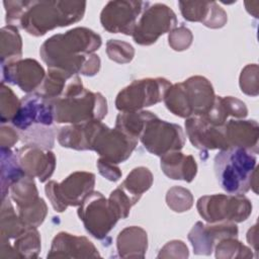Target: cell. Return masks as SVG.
Masks as SVG:
<instances>
[{
    "label": "cell",
    "mask_w": 259,
    "mask_h": 259,
    "mask_svg": "<svg viewBox=\"0 0 259 259\" xmlns=\"http://www.w3.org/2000/svg\"><path fill=\"white\" fill-rule=\"evenodd\" d=\"M101 46V37L86 27H76L63 34H55L41 46L39 54L49 68H55L71 76L81 73L95 75L100 59L91 55Z\"/></svg>",
    "instance_id": "obj_1"
},
{
    "label": "cell",
    "mask_w": 259,
    "mask_h": 259,
    "mask_svg": "<svg viewBox=\"0 0 259 259\" xmlns=\"http://www.w3.org/2000/svg\"><path fill=\"white\" fill-rule=\"evenodd\" d=\"M55 120L59 123L79 124L101 120L107 112L105 98L85 89L78 76L67 84L63 94L53 100Z\"/></svg>",
    "instance_id": "obj_2"
},
{
    "label": "cell",
    "mask_w": 259,
    "mask_h": 259,
    "mask_svg": "<svg viewBox=\"0 0 259 259\" xmlns=\"http://www.w3.org/2000/svg\"><path fill=\"white\" fill-rule=\"evenodd\" d=\"M85 8L84 1H29L19 26L29 34L40 36L56 27L79 21Z\"/></svg>",
    "instance_id": "obj_3"
},
{
    "label": "cell",
    "mask_w": 259,
    "mask_h": 259,
    "mask_svg": "<svg viewBox=\"0 0 259 259\" xmlns=\"http://www.w3.org/2000/svg\"><path fill=\"white\" fill-rule=\"evenodd\" d=\"M256 172V157L247 149L231 147L214 157V173L221 187L232 194L246 193Z\"/></svg>",
    "instance_id": "obj_4"
},
{
    "label": "cell",
    "mask_w": 259,
    "mask_h": 259,
    "mask_svg": "<svg viewBox=\"0 0 259 259\" xmlns=\"http://www.w3.org/2000/svg\"><path fill=\"white\" fill-rule=\"evenodd\" d=\"M214 99L211 84L201 76L190 77L182 83L171 85L164 97L166 107L180 117L205 115Z\"/></svg>",
    "instance_id": "obj_5"
},
{
    "label": "cell",
    "mask_w": 259,
    "mask_h": 259,
    "mask_svg": "<svg viewBox=\"0 0 259 259\" xmlns=\"http://www.w3.org/2000/svg\"><path fill=\"white\" fill-rule=\"evenodd\" d=\"M199 214L208 223H240L250 215L252 204L242 194H214L202 196L197 201Z\"/></svg>",
    "instance_id": "obj_6"
},
{
    "label": "cell",
    "mask_w": 259,
    "mask_h": 259,
    "mask_svg": "<svg viewBox=\"0 0 259 259\" xmlns=\"http://www.w3.org/2000/svg\"><path fill=\"white\" fill-rule=\"evenodd\" d=\"M95 176L88 172H74L61 183L50 181L46 185V194L54 209L62 212L68 206L80 205L84 198L93 191Z\"/></svg>",
    "instance_id": "obj_7"
},
{
    "label": "cell",
    "mask_w": 259,
    "mask_h": 259,
    "mask_svg": "<svg viewBox=\"0 0 259 259\" xmlns=\"http://www.w3.org/2000/svg\"><path fill=\"white\" fill-rule=\"evenodd\" d=\"M78 215L87 232L96 239H103L120 219L109 199L97 191H92L84 198L79 205Z\"/></svg>",
    "instance_id": "obj_8"
},
{
    "label": "cell",
    "mask_w": 259,
    "mask_h": 259,
    "mask_svg": "<svg viewBox=\"0 0 259 259\" xmlns=\"http://www.w3.org/2000/svg\"><path fill=\"white\" fill-rule=\"evenodd\" d=\"M171 83L164 78L135 80L123 88L115 100L116 108L122 112L137 111L164 99Z\"/></svg>",
    "instance_id": "obj_9"
},
{
    "label": "cell",
    "mask_w": 259,
    "mask_h": 259,
    "mask_svg": "<svg viewBox=\"0 0 259 259\" xmlns=\"http://www.w3.org/2000/svg\"><path fill=\"white\" fill-rule=\"evenodd\" d=\"M140 139L150 153L160 157L173 151H180L185 142L180 125L161 120L154 113L147 119Z\"/></svg>",
    "instance_id": "obj_10"
},
{
    "label": "cell",
    "mask_w": 259,
    "mask_h": 259,
    "mask_svg": "<svg viewBox=\"0 0 259 259\" xmlns=\"http://www.w3.org/2000/svg\"><path fill=\"white\" fill-rule=\"evenodd\" d=\"M176 24V15L170 7L161 3L150 4L140 16L132 35L137 44L150 46Z\"/></svg>",
    "instance_id": "obj_11"
},
{
    "label": "cell",
    "mask_w": 259,
    "mask_h": 259,
    "mask_svg": "<svg viewBox=\"0 0 259 259\" xmlns=\"http://www.w3.org/2000/svg\"><path fill=\"white\" fill-rule=\"evenodd\" d=\"M149 5L150 2L145 1H109L101 11V24L111 33L132 35L140 16Z\"/></svg>",
    "instance_id": "obj_12"
},
{
    "label": "cell",
    "mask_w": 259,
    "mask_h": 259,
    "mask_svg": "<svg viewBox=\"0 0 259 259\" xmlns=\"http://www.w3.org/2000/svg\"><path fill=\"white\" fill-rule=\"evenodd\" d=\"M137 143L138 139L124 134L116 127L111 130L100 122L92 143V150L97 152L102 159L118 164L131 156Z\"/></svg>",
    "instance_id": "obj_13"
},
{
    "label": "cell",
    "mask_w": 259,
    "mask_h": 259,
    "mask_svg": "<svg viewBox=\"0 0 259 259\" xmlns=\"http://www.w3.org/2000/svg\"><path fill=\"white\" fill-rule=\"evenodd\" d=\"M54 119L53 101L35 92L20 100L17 113L11 122L20 131H28L31 126H51Z\"/></svg>",
    "instance_id": "obj_14"
},
{
    "label": "cell",
    "mask_w": 259,
    "mask_h": 259,
    "mask_svg": "<svg viewBox=\"0 0 259 259\" xmlns=\"http://www.w3.org/2000/svg\"><path fill=\"white\" fill-rule=\"evenodd\" d=\"M2 83L17 85L24 92L37 90L46 75L42 67L35 60H15L1 63Z\"/></svg>",
    "instance_id": "obj_15"
},
{
    "label": "cell",
    "mask_w": 259,
    "mask_h": 259,
    "mask_svg": "<svg viewBox=\"0 0 259 259\" xmlns=\"http://www.w3.org/2000/svg\"><path fill=\"white\" fill-rule=\"evenodd\" d=\"M186 133L191 144L200 150L227 149L224 125H217L205 116H190L185 121Z\"/></svg>",
    "instance_id": "obj_16"
},
{
    "label": "cell",
    "mask_w": 259,
    "mask_h": 259,
    "mask_svg": "<svg viewBox=\"0 0 259 259\" xmlns=\"http://www.w3.org/2000/svg\"><path fill=\"white\" fill-rule=\"evenodd\" d=\"M238 228L233 223H219L217 225L205 226L197 222L188 235L193 250L196 254L208 255L212 251L215 240L222 241L226 238H236Z\"/></svg>",
    "instance_id": "obj_17"
},
{
    "label": "cell",
    "mask_w": 259,
    "mask_h": 259,
    "mask_svg": "<svg viewBox=\"0 0 259 259\" xmlns=\"http://www.w3.org/2000/svg\"><path fill=\"white\" fill-rule=\"evenodd\" d=\"M19 163L25 174L36 176L40 182L48 180L55 169L56 158L53 152L37 146L26 145L16 151Z\"/></svg>",
    "instance_id": "obj_18"
},
{
    "label": "cell",
    "mask_w": 259,
    "mask_h": 259,
    "mask_svg": "<svg viewBox=\"0 0 259 259\" xmlns=\"http://www.w3.org/2000/svg\"><path fill=\"white\" fill-rule=\"evenodd\" d=\"M183 17L189 21H200L207 27L218 28L225 25L227 13L215 2L179 1Z\"/></svg>",
    "instance_id": "obj_19"
},
{
    "label": "cell",
    "mask_w": 259,
    "mask_h": 259,
    "mask_svg": "<svg viewBox=\"0 0 259 259\" xmlns=\"http://www.w3.org/2000/svg\"><path fill=\"white\" fill-rule=\"evenodd\" d=\"M258 123L255 120H229L224 124L227 148L241 147L258 152Z\"/></svg>",
    "instance_id": "obj_20"
},
{
    "label": "cell",
    "mask_w": 259,
    "mask_h": 259,
    "mask_svg": "<svg viewBox=\"0 0 259 259\" xmlns=\"http://www.w3.org/2000/svg\"><path fill=\"white\" fill-rule=\"evenodd\" d=\"M94 245L85 237L59 233L52 244L48 257H99Z\"/></svg>",
    "instance_id": "obj_21"
},
{
    "label": "cell",
    "mask_w": 259,
    "mask_h": 259,
    "mask_svg": "<svg viewBox=\"0 0 259 259\" xmlns=\"http://www.w3.org/2000/svg\"><path fill=\"white\" fill-rule=\"evenodd\" d=\"M100 120L64 126L58 134V141L65 148L92 150V143Z\"/></svg>",
    "instance_id": "obj_22"
},
{
    "label": "cell",
    "mask_w": 259,
    "mask_h": 259,
    "mask_svg": "<svg viewBox=\"0 0 259 259\" xmlns=\"http://www.w3.org/2000/svg\"><path fill=\"white\" fill-rule=\"evenodd\" d=\"M161 168L163 172L175 180L191 182L196 175L197 165L190 155H183L179 151L167 153L161 157Z\"/></svg>",
    "instance_id": "obj_23"
},
{
    "label": "cell",
    "mask_w": 259,
    "mask_h": 259,
    "mask_svg": "<svg viewBox=\"0 0 259 259\" xmlns=\"http://www.w3.org/2000/svg\"><path fill=\"white\" fill-rule=\"evenodd\" d=\"M247 107L244 102L232 96H218L214 99L210 110L203 116L217 125H224L229 115L236 117H245L247 115Z\"/></svg>",
    "instance_id": "obj_24"
},
{
    "label": "cell",
    "mask_w": 259,
    "mask_h": 259,
    "mask_svg": "<svg viewBox=\"0 0 259 259\" xmlns=\"http://www.w3.org/2000/svg\"><path fill=\"white\" fill-rule=\"evenodd\" d=\"M25 174L21 167L16 152H12L10 148L1 147V193L2 199L6 197L7 190L22 178Z\"/></svg>",
    "instance_id": "obj_25"
},
{
    "label": "cell",
    "mask_w": 259,
    "mask_h": 259,
    "mask_svg": "<svg viewBox=\"0 0 259 259\" xmlns=\"http://www.w3.org/2000/svg\"><path fill=\"white\" fill-rule=\"evenodd\" d=\"M10 193L18 209L28 207L39 199L33 177L27 174L11 185Z\"/></svg>",
    "instance_id": "obj_26"
},
{
    "label": "cell",
    "mask_w": 259,
    "mask_h": 259,
    "mask_svg": "<svg viewBox=\"0 0 259 259\" xmlns=\"http://www.w3.org/2000/svg\"><path fill=\"white\" fill-rule=\"evenodd\" d=\"M152 182L153 176L149 169L138 167L127 175L126 179L119 186L139 201L142 194L151 187Z\"/></svg>",
    "instance_id": "obj_27"
},
{
    "label": "cell",
    "mask_w": 259,
    "mask_h": 259,
    "mask_svg": "<svg viewBox=\"0 0 259 259\" xmlns=\"http://www.w3.org/2000/svg\"><path fill=\"white\" fill-rule=\"evenodd\" d=\"M21 37L15 26L7 25L1 29V63L21 58Z\"/></svg>",
    "instance_id": "obj_28"
},
{
    "label": "cell",
    "mask_w": 259,
    "mask_h": 259,
    "mask_svg": "<svg viewBox=\"0 0 259 259\" xmlns=\"http://www.w3.org/2000/svg\"><path fill=\"white\" fill-rule=\"evenodd\" d=\"M40 250V239L36 228L28 227L15 238L12 251L19 253V257H36ZM16 257L18 255L16 254Z\"/></svg>",
    "instance_id": "obj_29"
},
{
    "label": "cell",
    "mask_w": 259,
    "mask_h": 259,
    "mask_svg": "<svg viewBox=\"0 0 259 259\" xmlns=\"http://www.w3.org/2000/svg\"><path fill=\"white\" fill-rule=\"evenodd\" d=\"M117 240H121V241H126V242H131V244H125L122 246L117 247L119 255L120 256H124L125 252H142L143 254L145 253V251L147 250V242H138L135 243L137 241H142V240H147V233L139 228V227H130L124 229L122 232L119 233ZM128 256V254H127ZM139 257H141V255L139 254Z\"/></svg>",
    "instance_id": "obj_30"
},
{
    "label": "cell",
    "mask_w": 259,
    "mask_h": 259,
    "mask_svg": "<svg viewBox=\"0 0 259 259\" xmlns=\"http://www.w3.org/2000/svg\"><path fill=\"white\" fill-rule=\"evenodd\" d=\"M20 101L13 91L1 83V99H0V115L1 123H5L8 120H12L17 113Z\"/></svg>",
    "instance_id": "obj_31"
},
{
    "label": "cell",
    "mask_w": 259,
    "mask_h": 259,
    "mask_svg": "<svg viewBox=\"0 0 259 259\" xmlns=\"http://www.w3.org/2000/svg\"><path fill=\"white\" fill-rule=\"evenodd\" d=\"M18 217L26 226L37 228L46 218L47 204L42 198H39L34 204L18 209Z\"/></svg>",
    "instance_id": "obj_32"
},
{
    "label": "cell",
    "mask_w": 259,
    "mask_h": 259,
    "mask_svg": "<svg viewBox=\"0 0 259 259\" xmlns=\"http://www.w3.org/2000/svg\"><path fill=\"white\" fill-rule=\"evenodd\" d=\"M106 46V52L109 59L117 63H127L134 57L135 52L133 47L124 41L110 39Z\"/></svg>",
    "instance_id": "obj_33"
},
{
    "label": "cell",
    "mask_w": 259,
    "mask_h": 259,
    "mask_svg": "<svg viewBox=\"0 0 259 259\" xmlns=\"http://www.w3.org/2000/svg\"><path fill=\"white\" fill-rule=\"evenodd\" d=\"M29 1H4L6 11V22L8 25H19L20 19L28 5Z\"/></svg>",
    "instance_id": "obj_34"
},
{
    "label": "cell",
    "mask_w": 259,
    "mask_h": 259,
    "mask_svg": "<svg viewBox=\"0 0 259 259\" xmlns=\"http://www.w3.org/2000/svg\"><path fill=\"white\" fill-rule=\"evenodd\" d=\"M166 200L169 207H171L174 211L177 207L178 201H182L187 209H189L192 205V195L190 191L182 187H173L169 189L167 192Z\"/></svg>",
    "instance_id": "obj_35"
},
{
    "label": "cell",
    "mask_w": 259,
    "mask_h": 259,
    "mask_svg": "<svg viewBox=\"0 0 259 259\" xmlns=\"http://www.w3.org/2000/svg\"><path fill=\"white\" fill-rule=\"evenodd\" d=\"M191 40H192L191 31L184 26H181L173 30L169 34V45L175 51L186 50L190 46Z\"/></svg>",
    "instance_id": "obj_36"
},
{
    "label": "cell",
    "mask_w": 259,
    "mask_h": 259,
    "mask_svg": "<svg viewBox=\"0 0 259 259\" xmlns=\"http://www.w3.org/2000/svg\"><path fill=\"white\" fill-rule=\"evenodd\" d=\"M97 167L99 169L100 174L110 181H116L121 176L118 167H116L113 163L108 162L102 158H100L97 161Z\"/></svg>",
    "instance_id": "obj_37"
},
{
    "label": "cell",
    "mask_w": 259,
    "mask_h": 259,
    "mask_svg": "<svg viewBox=\"0 0 259 259\" xmlns=\"http://www.w3.org/2000/svg\"><path fill=\"white\" fill-rule=\"evenodd\" d=\"M1 147L10 148L18 141V134L10 126H1Z\"/></svg>",
    "instance_id": "obj_38"
}]
</instances>
